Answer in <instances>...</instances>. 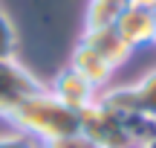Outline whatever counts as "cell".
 <instances>
[{
    "instance_id": "4",
    "label": "cell",
    "mask_w": 156,
    "mask_h": 148,
    "mask_svg": "<svg viewBox=\"0 0 156 148\" xmlns=\"http://www.w3.org/2000/svg\"><path fill=\"white\" fill-rule=\"evenodd\" d=\"M116 32L130 50H145L153 46V32H156V12L142 9V6H127L116 20Z\"/></svg>"
},
{
    "instance_id": "5",
    "label": "cell",
    "mask_w": 156,
    "mask_h": 148,
    "mask_svg": "<svg viewBox=\"0 0 156 148\" xmlns=\"http://www.w3.org/2000/svg\"><path fill=\"white\" fill-rule=\"evenodd\" d=\"M46 90L61 105H67V108H73V110H84V108H90V105L98 99V90H95L87 79H81L73 67H64L61 73L46 84Z\"/></svg>"
},
{
    "instance_id": "2",
    "label": "cell",
    "mask_w": 156,
    "mask_h": 148,
    "mask_svg": "<svg viewBox=\"0 0 156 148\" xmlns=\"http://www.w3.org/2000/svg\"><path fill=\"white\" fill-rule=\"evenodd\" d=\"M78 122H81V134H87L98 148H124L127 142H136L127 119L104 108L98 99L90 108L78 110Z\"/></svg>"
},
{
    "instance_id": "3",
    "label": "cell",
    "mask_w": 156,
    "mask_h": 148,
    "mask_svg": "<svg viewBox=\"0 0 156 148\" xmlns=\"http://www.w3.org/2000/svg\"><path fill=\"white\" fill-rule=\"evenodd\" d=\"M38 87L44 84L20 61H0V119H6V113Z\"/></svg>"
},
{
    "instance_id": "16",
    "label": "cell",
    "mask_w": 156,
    "mask_h": 148,
    "mask_svg": "<svg viewBox=\"0 0 156 148\" xmlns=\"http://www.w3.org/2000/svg\"><path fill=\"white\" fill-rule=\"evenodd\" d=\"M153 46H156V32H153Z\"/></svg>"
},
{
    "instance_id": "11",
    "label": "cell",
    "mask_w": 156,
    "mask_h": 148,
    "mask_svg": "<svg viewBox=\"0 0 156 148\" xmlns=\"http://www.w3.org/2000/svg\"><path fill=\"white\" fill-rule=\"evenodd\" d=\"M0 148H44V142H38L35 137L23 131L9 128V131H0Z\"/></svg>"
},
{
    "instance_id": "15",
    "label": "cell",
    "mask_w": 156,
    "mask_h": 148,
    "mask_svg": "<svg viewBox=\"0 0 156 148\" xmlns=\"http://www.w3.org/2000/svg\"><path fill=\"white\" fill-rule=\"evenodd\" d=\"M124 148H145V142H127Z\"/></svg>"
},
{
    "instance_id": "1",
    "label": "cell",
    "mask_w": 156,
    "mask_h": 148,
    "mask_svg": "<svg viewBox=\"0 0 156 148\" xmlns=\"http://www.w3.org/2000/svg\"><path fill=\"white\" fill-rule=\"evenodd\" d=\"M6 125L15 128V131H23L29 137H35L38 142H49V139L67 137V134L81 131V122H78V110L61 105L49 90L38 87L29 96H23L15 108L6 113Z\"/></svg>"
},
{
    "instance_id": "10",
    "label": "cell",
    "mask_w": 156,
    "mask_h": 148,
    "mask_svg": "<svg viewBox=\"0 0 156 148\" xmlns=\"http://www.w3.org/2000/svg\"><path fill=\"white\" fill-rule=\"evenodd\" d=\"M17 52H20L17 29L12 23V17L0 9V61H17Z\"/></svg>"
},
{
    "instance_id": "7",
    "label": "cell",
    "mask_w": 156,
    "mask_h": 148,
    "mask_svg": "<svg viewBox=\"0 0 156 148\" xmlns=\"http://www.w3.org/2000/svg\"><path fill=\"white\" fill-rule=\"evenodd\" d=\"M67 67H73L75 73L81 76V79H87L98 93L113 81V73H116V70H113L110 64H107L104 58L98 55V52L90 50V46H87V44H81V41H78L75 50L69 52V64H67Z\"/></svg>"
},
{
    "instance_id": "9",
    "label": "cell",
    "mask_w": 156,
    "mask_h": 148,
    "mask_svg": "<svg viewBox=\"0 0 156 148\" xmlns=\"http://www.w3.org/2000/svg\"><path fill=\"white\" fill-rule=\"evenodd\" d=\"M124 9H127V0H90L84 26H116Z\"/></svg>"
},
{
    "instance_id": "6",
    "label": "cell",
    "mask_w": 156,
    "mask_h": 148,
    "mask_svg": "<svg viewBox=\"0 0 156 148\" xmlns=\"http://www.w3.org/2000/svg\"><path fill=\"white\" fill-rule=\"evenodd\" d=\"M81 44H87L90 50H95L113 70L124 67L133 58V50L119 38L116 26H84L81 32Z\"/></svg>"
},
{
    "instance_id": "8",
    "label": "cell",
    "mask_w": 156,
    "mask_h": 148,
    "mask_svg": "<svg viewBox=\"0 0 156 148\" xmlns=\"http://www.w3.org/2000/svg\"><path fill=\"white\" fill-rule=\"evenodd\" d=\"M130 96H133L136 119L153 122V128H156V67L130 84Z\"/></svg>"
},
{
    "instance_id": "12",
    "label": "cell",
    "mask_w": 156,
    "mask_h": 148,
    "mask_svg": "<svg viewBox=\"0 0 156 148\" xmlns=\"http://www.w3.org/2000/svg\"><path fill=\"white\" fill-rule=\"evenodd\" d=\"M44 148H98L87 134L75 131V134H67V137H58V139H49L44 142Z\"/></svg>"
},
{
    "instance_id": "14",
    "label": "cell",
    "mask_w": 156,
    "mask_h": 148,
    "mask_svg": "<svg viewBox=\"0 0 156 148\" xmlns=\"http://www.w3.org/2000/svg\"><path fill=\"white\" fill-rule=\"evenodd\" d=\"M145 148H156V134H151V137L145 139Z\"/></svg>"
},
{
    "instance_id": "13",
    "label": "cell",
    "mask_w": 156,
    "mask_h": 148,
    "mask_svg": "<svg viewBox=\"0 0 156 148\" xmlns=\"http://www.w3.org/2000/svg\"><path fill=\"white\" fill-rule=\"evenodd\" d=\"M127 6H142V9H153L156 12V0H127Z\"/></svg>"
}]
</instances>
